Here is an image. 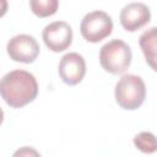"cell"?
<instances>
[{
  "label": "cell",
  "instance_id": "4",
  "mask_svg": "<svg viewBox=\"0 0 157 157\" xmlns=\"http://www.w3.org/2000/svg\"><path fill=\"white\" fill-rule=\"evenodd\" d=\"M113 32L112 17L101 10L91 11L83 16L80 23V33L87 42L98 43Z\"/></svg>",
  "mask_w": 157,
  "mask_h": 157
},
{
  "label": "cell",
  "instance_id": "8",
  "mask_svg": "<svg viewBox=\"0 0 157 157\" xmlns=\"http://www.w3.org/2000/svg\"><path fill=\"white\" fill-rule=\"evenodd\" d=\"M119 20L125 31L135 32L151 21V11L144 2H130L121 9Z\"/></svg>",
  "mask_w": 157,
  "mask_h": 157
},
{
  "label": "cell",
  "instance_id": "12",
  "mask_svg": "<svg viewBox=\"0 0 157 157\" xmlns=\"http://www.w3.org/2000/svg\"><path fill=\"white\" fill-rule=\"evenodd\" d=\"M12 157H42V156L36 148L31 146H22L13 152Z\"/></svg>",
  "mask_w": 157,
  "mask_h": 157
},
{
  "label": "cell",
  "instance_id": "11",
  "mask_svg": "<svg viewBox=\"0 0 157 157\" xmlns=\"http://www.w3.org/2000/svg\"><path fill=\"white\" fill-rule=\"evenodd\" d=\"M134 145L144 153H155L157 150L156 137L150 131H141L134 136Z\"/></svg>",
  "mask_w": 157,
  "mask_h": 157
},
{
  "label": "cell",
  "instance_id": "10",
  "mask_svg": "<svg viewBox=\"0 0 157 157\" xmlns=\"http://www.w3.org/2000/svg\"><path fill=\"white\" fill-rule=\"evenodd\" d=\"M29 7L38 17H48L56 12L59 7L58 0H31Z\"/></svg>",
  "mask_w": 157,
  "mask_h": 157
},
{
  "label": "cell",
  "instance_id": "3",
  "mask_svg": "<svg viewBox=\"0 0 157 157\" xmlns=\"http://www.w3.org/2000/svg\"><path fill=\"white\" fill-rule=\"evenodd\" d=\"M131 59V49L121 39H112L99 50V64L104 71L112 75L124 74L129 69Z\"/></svg>",
  "mask_w": 157,
  "mask_h": 157
},
{
  "label": "cell",
  "instance_id": "14",
  "mask_svg": "<svg viewBox=\"0 0 157 157\" xmlns=\"http://www.w3.org/2000/svg\"><path fill=\"white\" fill-rule=\"evenodd\" d=\"M2 121H4V110H2L1 107H0V125H1Z\"/></svg>",
  "mask_w": 157,
  "mask_h": 157
},
{
  "label": "cell",
  "instance_id": "13",
  "mask_svg": "<svg viewBox=\"0 0 157 157\" xmlns=\"http://www.w3.org/2000/svg\"><path fill=\"white\" fill-rule=\"evenodd\" d=\"M7 7H9L7 1L6 0H0V17H2L7 12Z\"/></svg>",
  "mask_w": 157,
  "mask_h": 157
},
{
  "label": "cell",
  "instance_id": "1",
  "mask_svg": "<svg viewBox=\"0 0 157 157\" xmlns=\"http://www.w3.org/2000/svg\"><path fill=\"white\" fill-rule=\"evenodd\" d=\"M38 82L26 70H12L0 80V96L11 108H21L37 98Z\"/></svg>",
  "mask_w": 157,
  "mask_h": 157
},
{
  "label": "cell",
  "instance_id": "9",
  "mask_svg": "<svg viewBox=\"0 0 157 157\" xmlns=\"http://www.w3.org/2000/svg\"><path fill=\"white\" fill-rule=\"evenodd\" d=\"M156 40H157V28L151 27L144 31L139 38V44L146 59V63L152 70H156Z\"/></svg>",
  "mask_w": 157,
  "mask_h": 157
},
{
  "label": "cell",
  "instance_id": "2",
  "mask_svg": "<svg viewBox=\"0 0 157 157\" xmlns=\"http://www.w3.org/2000/svg\"><path fill=\"white\" fill-rule=\"evenodd\" d=\"M117 103L126 110H135L142 105L146 98V86L144 80L134 74L123 75L114 88Z\"/></svg>",
  "mask_w": 157,
  "mask_h": 157
},
{
  "label": "cell",
  "instance_id": "6",
  "mask_svg": "<svg viewBox=\"0 0 157 157\" xmlns=\"http://www.w3.org/2000/svg\"><path fill=\"white\" fill-rule=\"evenodd\" d=\"M6 50L13 61L31 64L39 55V44L33 36L17 34L7 42Z\"/></svg>",
  "mask_w": 157,
  "mask_h": 157
},
{
  "label": "cell",
  "instance_id": "7",
  "mask_svg": "<svg viewBox=\"0 0 157 157\" xmlns=\"http://www.w3.org/2000/svg\"><path fill=\"white\" fill-rule=\"evenodd\" d=\"M58 72L64 83L75 86L80 83L86 75V61L83 56L76 52L66 53L59 61Z\"/></svg>",
  "mask_w": 157,
  "mask_h": 157
},
{
  "label": "cell",
  "instance_id": "5",
  "mask_svg": "<svg viewBox=\"0 0 157 157\" xmlns=\"http://www.w3.org/2000/svg\"><path fill=\"white\" fill-rule=\"evenodd\" d=\"M72 28L65 21H54L47 25L42 31V39L48 49L60 53L67 49L72 43Z\"/></svg>",
  "mask_w": 157,
  "mask_h": 157
}]
</instances>
